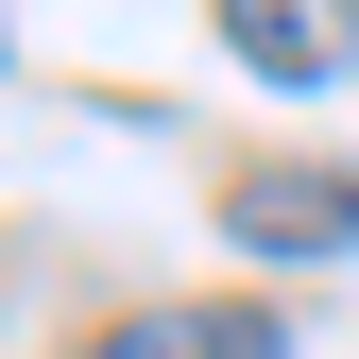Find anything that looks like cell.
I'll return each instance as SVG.
<instances>
[{
    "label": "cell",
    "mask_w": 359,
    "mask_h": 359,
    "mask_svg": "<svg viewBox=\"0 0 359 359\" xmlns=\"http://www.w3.org/2000/svg\"><path fill=\"white\" fill-rule=\"evenodd\" d=\"M222 240L240 257H359V171H325V154L222 171Z\"/></svg>",
    "instance_id": "obj_1"
},
{
    "label": "cell",
    "mask_w": 359,
    "mask_h": 359,
    "mask_svg": "<svg viewBox=\"0 0 359 359\" xmlns=\"http://www.w3.org/2000/svg\"><path fill=\"white\" fill-rule=\"evenodd\" d=\"M205 18L257 86H342L359 69V0H205Z\"/></svg>",
    "instance_id": "obj_2"
},
{
    "label": "cell",
    "mask_w": 359,
    "mask_h": 359,
    "mask_svg": "<svg viewBox=\"0 0 359 359\" xmlns=\"http://www.w3.org/2000/svg\"><path fill=\"white\" fill-rule=\"evenodd\" d=\"M86 359H291L274 308H137V325H103Z\"/></svg>",
    "instance_id": "obj_3"
}]
</instances>
